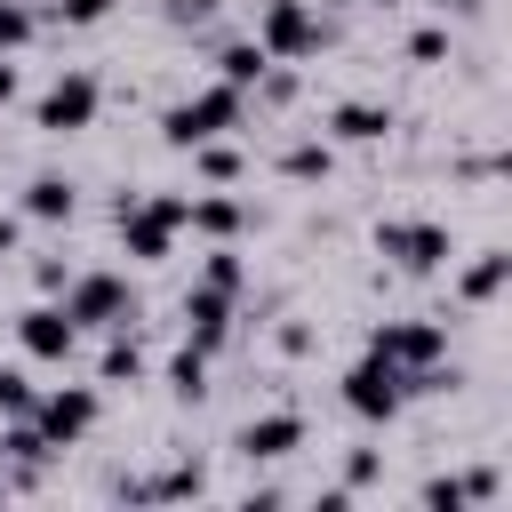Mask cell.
I'll list each match as a JSON object with an SVG mask.
<instances>
[{
    "label": "cell",
    "instance_id": "1",
    "mask_svg": "<svg viewBox=\"0 0 512 512\" xmlns=\"http://www.w3.org/2000/svg\"><path fill=\"white\" fill-rule=\"evenodd\" d=\"M240 120H248V88L208 80L200 96H184V104H168V112H160V144L192 152V144H208V136H232Z\"/></svg>",
    "mask_w": 512,
    "mask_h": 512
},
{
    "label": "cell",
    "instance_id": "2",
    "mask_svg": "<svg viewBox=\"0 0 512 512\" xmlns=\"http://www.w3.org/2000/svg\"><path fill=\"white\" fill-rule=\"evenodd\" d=\"M376 256H392L400 272H440V264L456 256V240H448V224H432V216H384V224H376Z\"/></svg>",
    "mask_w": 512,
    "mask_h": 512
},
{
    "label": "cell",
    "instance_id": "3",
    "mask_svg": "<svg viewBox=\"0 0 512 512\" xmlns=\"http://www.w3.org/2000/svg\"><path fill=\"white\" fill-rule=\"evenodd\" d=\"M328 32H320V16H312V0H264L256 8V48L272 56V64H296V56H312Z\"/></svg>",
    "mask_w": 512,
    "mask_h": 512
},
{
    "label": "cell",
    "instance_id": "4",
    "mask_svg": "<svg viewBox=\"0 0 512 512\" xmlns=\"http://www.w3.org/2000/svg\"><path fill=\"white\" fill-rule=\"evenodd\" d=\"M96 104H104V88H96V72H56L48 80V96L32 104V120H40V136H80L88 120H96Z\"/></svg>",
    "mask_w": 512,
    "mask_h": 512
},
{
    "label": "cell",
    "instance_id": "5",
    "mask_svg": "<svg viewBox=\"0 0 512 512\" xmlns=\"http://www.w3.org/2000/svg\"><path fill=\"white\" fill-rule=\"evenodd\" d=\"M64 312H72V328H120V320H136V296H128L120 272H72Z\"/></svg>",
    "mask_w": 512,
    "mask_h": 512
},
{
    "label": "cell",
    "instance_id": "6",
    "mask_svg": "<svg viewBox=\"0 0 512 512\" xmlns=\"http://www.w3.org/2000/svg\"><path fill=\"white\" fill-rule=\"evenodd\" d=\"M368 352H384L400 376H416V368H432L448 352V328L440 320H376L368 328Z\"/></svg>",
    "mask_w": 512,
    "mask_h": 512
},
{
    "label": "cell",
    "instance_id": "7",
    "mask_svg": "<svg viewBox=\"0 0 512 512\" xmlns=\"http://www.w3.org/2000/svg\"><path fill=\"white\" fill-rule=\"evenodd\" d=\"M400 400H408V376H400L384 352H368V360L344 376V408H352V416H368V424H392V416H400Z\"/></svg>",
    "mask_w": 512,
    "mask_h": 512
},
{
    "label": "cell",
    "instance_id": "8",
    "mask_svg": "<svg viewBox=\"0 0 512 512\" xmlns=\"http://www.w3.org/2000/svg\"><path fill=\"white\" fill-rule=\"evenodd\" d=\"M32 424L48 432V448H72V440L96 424V384H64V392H40V400H32Z\"/></svg>",
    "mask_w": 512,
    "mask_h": 512
},
{
    "label": "cell",
    "instance_id": "9",
    "mask_svg": "<svg viewBox=\"0 0 512 512\" xmlns=\"http://www.w3.org/2000/svg\"><path fill=\"white\" fill-rule=\"evenodd\" d=\"M224 336H232V288H208V280H192V288H184V344L216 352Z\"/></svg>",
    "mask_w": 512,
    "mask_h": 512
},
{
    "label": "cell",
    "instance_id": "10",
    "mask_svg": "<svg viewBox=\"0 0 512 512\" xmlns=\"http://www.w3.org/2000/svg\"><path fill=\"white\" fill-rule=\"evenodd\" d=\"M16 344H24L32 360H72L80 328H72V312H64V304H32V312L16 320Z\"/></svg>",
    "mask_w": 512,
    "mask_h": 512
},
{
    "label": "cell",
    "instance_id": "11",
    "mask_svg": "<svg viewBox=\"0 0 512 512\" xmlns=\"http://www.w3.org/2000/svg\"><path fill=\"white\" fill-rule=\"evenodd\" d=\"M296 448H304V416L296 408H272V416H248L240 424V456H256V464H280Z\"/></svg>",
    "mask_w": 512,
    "mask_h": 512
},
{
    "label": "cell",
    "instance_id": "12",
    "mask_svg": "<svg viewBox=\"0 0 512 512\" xmlns=\"http://www.w3.org/2000/svg\"><path fill=\"white\" fill-rule=\"evenodd\" d=\"M392 136V112L384 104H328V144H384Z\"/></svg>",
    "mask_w": 512,
    "mask_h": 512
},
{
    "label": "cell",
    "instance_id": "13",
    "mask_svg": "<svg viewBox=\"0 0 512 512\" xmlns=\"http://www.w3.org/2000/svg\"><path fill=\"white\" fill-rule=\"evenodd\" d=\"M328 168H336V144H328V136L280 144V176H288V184H328Z\"/></svg>",
    "mask_w": 512,
    "mask_h": 512
},
{
    "label": "cell",
    "instance_id": "14",
    "mask_svg": "<svg viewBox=\"0 0 512 512\" xmlns=\"http://www.w3.org/2000/svg\"><path fill=\"white\" fill-rule=\"evenodd\" d=\"M184 224H192V232H208V240H232V232L248 224V208H240V200H224V192H200V200L184 208Z\"/></svg>",
    "mask_w": 512,
    "mask_h": 512
},
{
    "label": "cell",
    "instance_id": "15",
    "mask_svg": "<svg viewBox=\"0 0 512 512\" xmlns=\"http://www.w3.org/2000/svg\"><path fill=\"white\" fill-rule=\"evenodd\" d=\"M504 280H512V256H504V248H480V256L464 264V280H456V296H464V304H488V296H496Z\"/></svg>",
    "mask_w": 512,
    "mask_h": 512
},
{
    "label": "cell",
    "instance_id": "16",
    "mask_svg": "<svg viewBox=\"0 0 512 512\" xmlns=\"http://www.w3.org/2000/svg\"><path fill=\"white\" fill-rule=\"evenodd\" d=\"M264 64H272V56H264L256 40H224V48H216V80H232V88H256Z\"/></svg>",
    "mask_w": 512,
    "mask_h": 512
},
{
    "label": "cell",
    "instance_id": "17",
    "mask_svg": "<svg viewBox=\"0 0 512 512\" xmlns=\"http://www.w3.org/2000/svg\"><path fill=\"white\" fill-rule=\"evenodd\" d=\"M24 216H32V224H64V216H72V184H64V176H32V184H24Z\"/></svg>",
    "mask_w": 512,
    "mask_h": 512
},
{
    "label": "cell",
    "instance_id": "18",
    "mask_svg": "<svg viewBox=\"0 0 512 512\" xmlns=\"http://www.w3.org/2000/svg\"><path fill=\"white\" fill-rule=\"evenodd\" d=\"M96 376H104V384H136V376H144V344L128 336V320L112 328V344H104V368H96Z\"/></svg>",
    "mask_w": 512,
    "mask_h": 512
},
{
    "label": "cell",
    "instance_id": "19",
    "mask_svg": "<svg viewBox=\"0 0 512 512\" xmlns=\"http://www.w3.org/2000/svg\"><path fill=\"white\" fill-rule=\"evenodd\" d=\"M168 392H176V400H200V392H208V352H200V344H184V352L168 360Z\"/></svg>",
    "mask_w": 512,
    "mask_h": 512
},
{
    "label": "cell",
    "instance_id": "20",
    "mask_svg": "<svg viewBox=\"0 0 512 512\" xmlns=\"http://www.w3.org/2000/svg\"><path fill=\"white\" fill-rule=\"evenodd\" d=\"M128 496H136V504H168V496H200V472H192V464H176V472H160V480H136Z\"/></svg>",
    "mask_w": 512,
    "mask_h": 512
},
{
    "label": "cell",
    "instance_id": "21",
    "mask_svg": "<svg viewBox=\"0 0 512 512\" xmlns=\"http://www.w3.org/2000/svg\"><path fill=\"white\" fill-rule=\"evenodd\" d=\"M192 168H200L208 184H232V176H240V152H232L224 136H208V144H192Z\"/></svg>",
    "mask_w": 512,
    "mask_h": 512
},
{
    "label": "cell",
    "instance_id": "22",
    "mask_svg": "<svg viewBox=\"0 0 512 512\" xmlns=\"http://www.w3.org/2000/svg\"><path fill=\"white\" fill-rule=\"evenodd\" d=\"M32 32H40V8H24V0H0V56H16Z\"/></svg>",
    "mask_w": 512,
    "mask_h": 512
},
{
    "label": "cell",
    "instance_id": "23",
    "mask_svg": "<svg viewBox=\"0 0 512 512\" xmlns=\"http://www.w3.org/2000/svg\"><path fill=\"white\" fill-rule=\"evenodd\" d=\"M200 280H208V288H232V296H240V280H248V264H240V256H232L224 240H216V248H208V264H200Z\"/></svg>",
    "mask_w": 512,
    "mask_h": 512
},
{
    "label": "cell",
    "instance_id": "24",
    "mask_svg": "<svg viewBox=\"0 0 512 512\" xmlns=\"http://www.w3.org/2000/svg\"><path fill=\"white\" fill-rule=\"evenodd\" d=\"M32 400H40L32 376L24 368H0V416H32Z\"/></svg>",
    "mask_w": 512,
    "mask_h": 512
},
{
    "label": "cell",
    "instance_id": "25",
    "mask_svg": "<svg viewBox=\"0 0 512 512\" xmlns=\"http://www.w3.org/2000/svg\"><path fill=\"white\" fill-rule=\"evenodd\" d=\"M48 16H56V24H104V16H112V0H56Z\"/></svg>",
    "mask_w": 512,
    "mask_h": 512
},
{
    "label": "cell",
    "instance_id": "26",
    "mask_svg": "<svg viewBox=\"0 0 512 512\" xmlns=\"http://www.w3.org/2000/svg\"><path fill=\"white\" fill-rule=\"evenodd\" d=\"M32 280H40V296H64V280H72V264H64V256H40V264H32Z\"/></svg>",
    "mask_w": 512,
    "mask_h": 512
},
{
    "label": "cell",
    "instance_id": "27",
    "mask_svg": "<svg viewBox=\"0 0 512 512\" xmlns=\"http://www.w3.org/2000/svg\"><path fill=\"white\" fill-rule=\"evenodd\" d=\"M408 56H416V64H440V56H448V32H416Z\"/></svg>",
    "mask_w": 512,
    "mask_h": 512
},
{
    "label": "cell",
    "instance_id": "28",
    "mask_svg": "<svg viewBox=\"0 0 512 512\" xmlns=\"http://www.w3.org/2000/svg\"><path fill=\"white\" fill-rule=\"evenodd\" d=\"M168 16H176V24H208V16H216V0H176Z\"/></svg>",
    "mask_w": 512,
    "mask_h": 512
},
{
    "label": "cell",
    "instance_id": "29",
    "mask_svg": "<svg viewBox=\"0 0 512 512\" xmlns=\"http://www.w3.org/2000/svg\"><path fill=\"white\" fill-rule=\"evenodd\" d=\"M16 232H24V224H16V216H0V256H16Z\"/></svg>",
    "mask_w": 512,
    "mask_h": 512
},
{
    "label": "cell",
    "instance_id": "30",
    "mask_svg": "<svg viewBox=\"0 0 512 512\" xmlns=\"http://www.w3.org/2000/svg\"><path fill=\"white\" fill-rule=\"evenodd\" d=\"M8 96H16V64L0 56V104H8Z\"/></svg>",
    "mask_w": 512,
    "mask_h": 512
},
{
    "label": "cell",
    "instance_id": "31",
    "mask_svg": "<svg viewBox=\"0 0 512 512\" xmlns=\"http://www.w3.org/2000/svg\"><path fill=\"white\" fill-rule=\"evenodd\" d=\"M432 8H440V16H472L480 0H432Z\"/></svg>",
    "mask_w": 512,
    "mask_h": 512
},
{
    "label": "cell",
    "instance_id": "32",
    "mask_svg": "<svg viewBox=\"0 0 512 512\" xmlns=\"http://www.w3.org/2000/svg\"><path fill=\"white\" fill-rule=\"evenodd\" d=\"M376 8H400V0H376Z\"/></svg>",
    "mask_w": 512,
    "mask_h": 512
},
{
    "label": "cell",
    "instance_id": "33",
    "mask_svg": "<svg viewBox=\"0 0 512 512\" xmlns=\"http://www.w3.org/2000/svg\"><path fill=\"white\" fill-rule=\"evenodd\" d=\"M328 8H344V0H328Z\"/></svg>",
    "mask_w": 512,
    "mask_h": 512
}]
</instances>
